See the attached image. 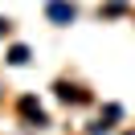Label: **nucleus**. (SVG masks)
Here are the masks:
<instances>
[{
    "mask_svg": "<svg viewBox=\"0 0 135 135\" xmlns=\"http://www.w3.org/2000/svg\"><path fill=\"white\" fill-rule=\"evenodd\" d=\"M4 29H8V21H0V33H4Z\"/></svg>",
    "mask_w": 135,
    "mask_h": 135,
    "instance_id": "7ed1b4c3",
    "label": "nucleus"
},
{
    "mask_svg": "<svg viewBox=\"0 0 135 135\" xmlns=\"http://www.w3.org/2000/svg\"><path fill=\"white\" fill-rule=\"evenodd\" d=\"M49 17L53 21H74V4H49Z\"/></svg>",
    "mask_w": 135,
    "mask_h": 135,
    "instance_id": "f257e3e1",
    "label": "nucleus"
},
{
    "mask_svg": "<svg viewBox=\"0 0 135 135\" xmlns=\"http://www.w3.org/2000/svg\"><path fill=\"white\" fill-rule=\"evenodd\" d=\"M8 61H12V66H25V61H29V49H25V45H12V49H8Z\"/></svg>",
    "mask_w": 135,
    "mask_h": 135,
    "instance_id": "f03ea898",
    "label": "nucleus"
}]
</instances>
